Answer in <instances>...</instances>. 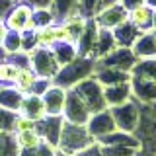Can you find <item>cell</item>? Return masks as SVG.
<instances>
[{
	"instance_id": "obj_1",
	"label": "cell",
	"mask_w": 156,
	"mask_h": 156,
	"mask_svg": "<svg viewBox=\"0 0 156 156\" xmlns=\"http://www.w3.org/2000/svg\"><path fill=\"white\" fill-rule=\"evenodd\" d=\"M94 68H96V58L78 55L74 61H70L68 65L58 68V72L53 78V84L65 88V90L74 88L76 84H80L82 80H86L88 76L94 74Z\"/></svg>"
},
{
	"instance_id": "obj_2",
	"label": "cell",
	"mask_w": 156,
	"mask_h": 156,
	"mask_svg": "<svg viewBox=\"0 0 156 156\" xmlns=\"http://www.w3.org/2000/svg\"><path fill=\"white\" fill-rule=\"evenodd\" d=\"M92 143H96V139L90 135V131H88L86 125L65 121L57 148L62 150V152H68V154H78L80 150H84L86 146H90Z\"/></svg>"
},
{
	"instance_id": "obj_3",
	"label": "cell",
	"mask_w": 156,
	"mask_h": 156,
	"mask_svg": "<svg viewBox=\"0 0 156 156\" xmlns=\"http://www.w3.org/2000/svg\"><path fill=\"white\" fill-rule=\"evenodd\" d=\"M72 90L80 96V100L86 104V107L90 109V113H98L101 109H107V101L104 94V84L92 74L86 80H82L80 84H76Z\"/></svg>"
},
{
	"instance_id": "obj_4",
	"label": "cell",
	"mask_w": 156,
	"mask_h": 156,
	"mask_svg": "<svg viewBox=\"0 0 156 156\" xmlns=\"http://www.w3.org/2000/svg\"><path fill=\"white\" fill-rule=\"evenodd\" d=\"M29 66L35 70V74L39 78H43V80H51L55 78V74L58 72V65L57 57L53 55L51 49L47 47H35L31 53H29Z\"/></svg>"
},
{
	"instance_id": "obj_5",
	"label": "cell",
	"mask_w": 156,
	"mask_h": 156,
	"mask_svg": "<svg viewBox=\"0 0 156 156\" xmlns=\"http://www.w3.org/2000/svg\"><path fill=\"white\" fill-rule=\"evenodd\" d=\"M140 105L143 104H139L133 98V100L127 101V104L109 107L111 115H113V119H115L117 129L125 131V133H135L136 127H139V121H140Z\"/></svg>"
},
{
	"instance_id": "obj_6",
	"label": "cell",
	"mask_w": 156,
	"mask_h": 156,
	"mask_svg": "<svg viewBox=\"0 0 156 156\" xmlns=\"http://www.w3.org/2000/svg\"><path fill=\"white\" fill-rule=\"evenodd\" d=\"M4 23L10 31H18V33H26V31H33L35 26V20H33V8L29 4L18 2L10 8L8 16L4 18Z\"/></svg>"
},
{
	"instance_id": "obj_7",
	"label": "cell",
	"mask_w": 156,
	"mask_h": 156,
	"mask_svg": "<svg viewBox=\"0 0 156 156\" xmlns=\"http://www.w3.org/2000/svg\"><path fill=\"white\" fill-rule=\"evenodd\" d=\"M94 22H96L98 27L111 29V31H113L115 27H119V26H123V23L129 22V10H127L121 2L109 4V6H104L96 14Z\"/></svg>"
},
{
	"instance_id": "obj_8",
	"label": "cell",
	"mask_w": 156,
	"mask_h": 156,
	"mask_svg": "<svg viewBox=\"0 0 156 156\" xmlns=\"http://www.w3.org/2000/svg\"><path fill=\"white\" fill-rule=\"evenodd\" d=\"M139 58L135 57L133 49L127 47H115L111 53H107L105 57L96 58L98 66H107V68H115V70H123V72H131V68L135 66V62Z\"/></svg>"
},
{
	"instance_id": "obj_9",
	"label": "cell",
	"mask_w": 156,
	"mask_h": 156,
	"mask_svg": "<svg viewBox=\"0 0 156 156\" xmlns=\"http://www.w3.org/2000/svg\"><path fill=\"white\" fill-rule=\"evenodd\" d=\"M62 117H65V121H68V123H78V125H86L88 119L92 117L90 109L86 107V104L80 100V96H78L72 88L66 90V100H65Z\"/></svg>"
},
{
	"instance_id": "obj_10",
	"label": "cell",
	"mask_w": 156,
	"mask_h": 156,
	"mask_svg": "<svg viewBox=\"0 0 156 156\" xmlns=\"http://www.w3.org/2000/svg\"><path fill=\"white\" fill-rule=\"evenodd\" d=\"M86 127H88L90 135L94 136L96 140H100V139H104L105 135L117 131L115 119H113V115H111V109H109V107H107V109L98 111V113H92V117L88 119Z\"/></svg>"
},
{
	"instance_id": "obj_11",
	"label": "cell",
	"mask_w": 156,
	"mask_h": 156,
	"mask_svg": "<svg viewBox=\"0 0 156 156\" xmlns=\"http://www.w3.org/2000/svg\"><path fill=\"white\" fill-rule=\"evenodd\" d=\"M62 125H65V117L62 115H45L43 119L37 121L35 129L41 135L43 143H49L53 146H58V139L62 133Z\"/></svg>"
},
{
	"instance_id": "obj_12",
	"label": "cell",
	"mask_w": 156,
	"mask_h": 156,
	"mask_svg": "<svg viewBox=\"0 0 156 156\" xmlns=\"http://www.w3.org/2000/svg\"><path fill=\"white\" fill-rule=\"evenodd\" d=\"M43 104H45V111L47 115H62L65 109V100H66V90L57 84H49L47 90L41 94Z\"/></svg>"
},
{
	"instance_id": "obj_13",
	"label": "cell",
	"mask_w": 156,
	"mask_h": 156,
	"mask_svg": "<svg viewBox=\"0 0 156 156\" xmlns=\"http://www.w3.org/2000/svg\"><path fill=\"white\" fill-rule=\"evenodd\" d=\"M129 22L139 29V31H152L154 29V8L148 4H139V6L129 10Z\"/></svg>"
},
{
	"instance_id": "obj_14",
	"label": "cell",
	"mask_w": 156,
	"mask_h": 156,
	"mask_svg": "<svg viewBox=\"0 0 156 156\" xmlns=\"http://www.w3.org/2000/svg\"><path fill=\"white\" fill-rule=\"evenodd\" d=\"M131 88H133V98L139 104L143 105L156 104V82L131 76Z\"/></svg>"
},
{
	"instance_id": "obj_15",
	"label": "cell",
	"mask_w": 156,
	"mask_h": 156,
	"mask_svg": "<svg viewBox=\"0 0 156 156\" xmlns=\"http://www.w3.org/2000/svg\"><path fill=\"white\" fill-rule=\"evenodd\" d=\"M104 94H105L107 107H115V105L127 104V101L133 100L131 80L129 82H119V84H111V86H104Z\"/></svg>"
},
{
	"instance_id": "obj_16",
	"label": "cell",
	"mask_w": 156,
	"mask_h": 156,
	"mask_svg": "<svg viewBox=\"0 0 156 156\" xmlns=\"http://www.w3.org/2000/svg\"><path fill=\"white\" fill-rule=\"evenodd\" d=\"M20 115H26L33 121H39L47 115L45 111V104H43V98L39 94H26L22 98V104H20L18 109Z\"/></svg>"
},
{
	"instance_id": "obj_17",
	"label": "cell",
	"mask_w": 156,
	"mask_h": 156,
	"mask_svg": "<svg viewBox=\"0 0 156 156\" xmlns=\"http://www.w3.org/2000/svg\"><path fill=\"white\" fill-rule=\"evenodd\" d=\"M133 53L136 58H156V35L154 31L140 33L139 39L133 43Z\"/></svg>"
},
{
	"instance_id": "obj_18",
	"label": "cell",
	"mask_w": 156,
	"mask_h": 156,
	"mask_svg": "<svg viewBox=\"0 0 156 156\" xmlns=\"http://www.w3.org/2000/svg\"><path fill=\"white\" fill-rule=\"evenodd\" d=\"M39 80H41V78L35 74V70H33L31 66H22L18 70V76H16L14 86H16L23 96H26V94H35Z\"/></svg>"
},
{
	"instance_id": "obj_19",
	"label": "cell",
	"mask_w": 156,
	"mask_h": 156,
	"mask_svg": "<svg viewBox=\"0 0 156 156\" xmlns=\"http://www.w3.org/2000/svg\"><path fill=\"white\" fill-rule=\"evenodd\" d=\"M140 33H143V31H139L131 22H127V23H123V26H119V27L113 29V37H115L117 47H127V49L133 47V43L139 39Z\"/></svg>"
},
{
	"instance_id": "obj_20",
	"label": "cell",
	"mask_w": 156,
	"mask_h": 156,
	"mask_svg": "<svg viewBox=\"0 0 156 156\" xmlns=\"http://www.w3.org/2000/svg\"><path fill=\"white\" fill-rule=\"evenodd\" d=\"M22 98H23V94L16 86H0V107H4V109L18 113Z\"/></svg>"
},
{
	"instance_id": "obj_21",
	"label": "cell",
	"mask_w": 156,
	"mask_h": 156,
	"mask_svg": "<svg viewBox=\"0 0 156 156\" xmlns=\"http://www.w3.org/2000/svg\"><path fill=\"white\" fill-rule=\"evenodd\" d=\"M117 47L113 31L111 29H104V27H98V41H96V58L105 57L107 53H111Z\"/></svg>"
},
{
	"instance_id": "obj_22",
	"label": "cell",
	"mask_w": 156,
	"mask_h": 156,
	"mask_svg": "<svg viewBox=\"0 0 156 156\" xmlns=\"http://www.w3.org/2000/svg\"><path fill=\"white\" fill-rule=\"evenodd\" d=\"M51 51H53V55L57 57V61H58V65H61V66L68 65L70 61H74V58L78 57L76 45H74V43H68V41H58V43H55V45L51 47Z\"/></svg>"
},
{
	"instance_id": "obj_23",
	"label": "cell",
	"mask_w": 156,
	"mask_h": 156,
	"mask_svg": "<svg viewBox=\"0 0 156 156\" xmlns=\"http://www.w3.org/2000/svg\"><path fill=\"white\" fill-rule=\"evenodd\" d=\"M131 76L156 82V58H139L131 68Z\"/></svg>"
},
{
	"instance_id": "obj_24",
	"label": "cell",
	"mask_w": 156,
	"mask_h": 156,
	"mask_svg": "<svg viewBox=\"0 0 156 156\" xmlns=\"http://www.w3.org/2000/svg\"><path fill=\"white\" fill-rule=\"evenodd\" d=\"M16 136V144L18 148H39L43 143L41 135L37 133V129H29V131H20V133H14Z\"/></svg>"
},
{
	"instance_id": "obj_25",
	"label": "cell",
	"mask_w": 156,
	"mask_h": 156,
	"mask_svg": "<svg viewBox=\"0 0 156 156\" xmlns=\"http://www.w3.org/2000/svg\"><path fill=\"white\" fill-rule=\"evenodd\" d=\"M53 14H55V23L62 22L66 16L78 12V0H53Z\"/></svg>"
},
{
	"instance_id": "obj_26",
	"label": "cell",
	"mask_w": 156,
	"mask_h": 156,
	"mask_svg": "<svg viewBox=\"0 0 156 156\" xmlns=\"http://www.w3.org/2000/svg\"><path fill=\"white\" fill-rule=\"evenodd\" d=\"M33 35H35L37 47H47V49H51V47L57 43L55 23H51V26H41V27H35V29H33Z\"/></svg>"
},
{
	"instance_id": "obj_27",
	"label": "cell",
	"mask_w": 156,
	"mask_h": 156,
	"mask_svg": "<svg viewBox=\"0 0 156 156\" xmlns=\"http://www.w3.org/2000/svg\"><path fill=\"white\" fill-rule=\"evenodd\" d=\"M18 70L20 66L16 62H12L10 58H2L0 61V86H14Z\"/></svg>"
},
{
	"instance_id": "obj_28",
	"label": "cell",
	"mask_w": 156,
	"mask_h": 156,
	"mask_svg": "<svg viewBox=\"0 0 156 156\" xmlns=\"http://www.w3.org/2000/svg\"><path fill=\"white\" fill-rule=\"evenodd\" d=\"M2 49L6 55H14V53H20L22 51V33L18 31H10L6 33L4 37V43H2Z\"/></svg>"
},
{
	"instance_id": "obj_29",
	"label": "cell",
	"mask_w": 156,
	"mask_h": 156,
	"mask_svg": "<svg viewBox=\"0 0 156 156\" xmlns=\"http://www.w3.org/2000/svg\"><path fill=\"white\" fill-rule=\"evenodd\" d=\"M105 156H139L140 148L135 146H123V144H101Z\"/></svg>"
},
{
	"instance_id": "obj_30",
	"label": "cell",
	"mask_w": 156,
	"mask_h": 156,
	"mask_svg": "<svg viewBox=\"0 0 156 156\" xmlns=\"http://www.w3.org/2000/svg\"><path fill=\"white\" fill-rule=\"evenodd\" d=\"M101 0H78V12L86 18H94L101 10Z\"/></svg>"
},
{
	"instance_id": "obj_31",
	"label": "cell",
	"mask_w": 156,
	"mask_h": 156,
	"mask_svg": "<svg viewBox=\"0 0 156 156\" xmlns=\"http://www.w3.org/2000/svg\"><path fill=\"white\" fill-rule=\"evenodd\" d=\"M35 125H37V121H33V119H29V117L26 115H20L16 113V119H14V133H20V131H29V129H35Z\"/></svg>"
},
{
	"instance_id": "obj_32",
	"label": "cell",
	"mask_w": 156,
	"mask_h": 156,
	"mask_svg": "<svg viewBox=\"0 0 156 156\" xmlns=\"http://www.w3.org/2000/svg\"><path fill=\"white\" fill-rule=\"evenodd\" d=\"M76 156H105V152H104V146L96 140V143H92L90 146H86L84 150H80Z\"/></svg>"
},
{
	"instance_id": "obj_33",
	"label": "cell",
	"mask_w": 156,
	"mask_h": 156,
	"mask_svg": "<svg viewBox=\"0 0 156 156\" xmlns=\"http://www.w3.org/2000/svg\"><path fill=\"white\" fill-rule=\"evenodd\" d=\"M18 2L29 4L33 10H39V8H51V6H53V0H18Z\"/></svg>"
},
{
	"instance_id": "obj_34",
	"label": "cell",
	"mask_w": 156,
	"mask_h": 156,
	"mask_svg": "<svg viewBox=\"0 0 156 156\" xmlns=\"http://www.w3.org/2000/svg\"><path fill=\"white\" fill-rule=\"evenodd\" d=\"M37 156H57V146L49 143H41V146L37 148Z\"/></svg>"
},
{
	"instance_id": "obj_35",
	"label": "cell",
	"mask_w": 156,
	"mask_h": 156,
	"mask_svg": "<svg viewBox=\"0 0 156 156\" xmlns=\"http://www.w3.org/2000/svg\"><path fill=\"white\" fill-rule=\"evenodd\" d=\"M12 6H14V0H0V20H4L8 16Z\"/></svg>"
},
{
	"instance_id": "obj_36",
	"label": "cell",
	"mask_w": 156,
	"mask_h": 156,
	"mask_svg": "<svg viewBox=\"0 0 156 156\" xmlns=\"http://www.w3.org/2000/svg\"><path fill=\"white\" fill-rule=\"evenodd\" d=\"M121 4L127 8V10H131V8H135V6H139V4H144V0H119Z\"/></svg>"
},
{
	"instance_id": "obj_37",
	"label": "cell",
	"mask_w": 156,
	"mask_h": 156,
	"mask_svg": "<svg viewBox=\"0 0 156 156\" xmlns=\"http://www.w3.org/2000/svg\"><path fill=\"white\" fill-rule=\"evenodd\" d=\"M6 33H8V27H6V23H4V20H0V47H2V43H4Z\"/></svg>"
},
{
	"instance_id": "obj_38",
	"label": "cell",
	"mask_w": 156,
	"mask_h": 156,
	"mask_svg": "<svg viewBox=\"0 0 156 156\" xmlns=\"http://www.w3.org/2000/svg\"><path fill=\"white\" fill-rule=\"evenodd\" d=\"M115 2H119V0H101L104 6H109V4H115ZM104 6H101V8H104Z\"/></svg>"
},
{
	"instance_id": "obj_39",
	"label": "cell",
	"mask_w": 156,
	"mask_h": 156,
	"mask_svg": "<svg viewBox=\"0 0 156 156\" xmlns=\"http://www.w3.org/2000/svg\"><path fill=\"white\" fill-rule=\"evenodd\" d=\"M144 4H148L150 8H154V10H156V0H144Z\"/></svg>"
},
{
	"instance_id": "obj_40",
	"label": "cell",
	"mask_w": 156,
	"mask_h": 156,
	"mask_svg": "<svg viewBox=\"0 0 156 156\" xmlns=\"http://www.w3.org/2000/svg\"><path fill=\"white\" fill-rule=\"evenodd\" d=\"M57 156H76V154H68V152H62V150L57 148Z\"/></svg>"
},
{
	"instance_id": "obj_41",
	"label": "cell",
	"mask_w": 156,
	"mask_h": 156,
	"mask_svg": "<svg viewBox=\"0 0 156 156\" xmlns=\"http://www.w3.org/2000/svg\"><path fill=\"white\" fill-rule=\"evenodd\" d=\"M154 29H156V10H154ZM152 29V31H154Z\"/></svg>"
},
{
	"instance_id": "obj_42",
	"label": "cell",
	"mask_w": 156,
	"mask_h": 156,
	"mask_svg": "<svg viewBox=\"0 0 156 156\" xmlns=\"http://www.w3.org/2000/svg\"><path fill=\"white\" fill-rule=\"evenodd\" d=\"M152 109H154V113H156V104H152Z\"/></svg>"
},
{
	"instance_id": "obj_43",
	"label": "cell",
	"mask_w": 156,
	"mask_h": 156,
	"mask_svg": "<svg viewBox=\"0 0 156 156\" xmlns=\"http://www.w3.org/2000/svg\"><path fill=\"white\" fill-rule=\"evenodd\" d=\"M154 35H156V29H154Z\"/></svg>"
}]
</instances>
